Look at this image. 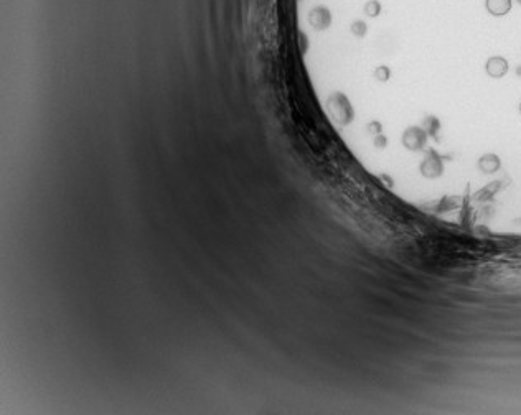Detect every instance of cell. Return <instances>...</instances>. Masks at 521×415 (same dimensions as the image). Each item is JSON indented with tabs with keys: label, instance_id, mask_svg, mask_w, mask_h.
I'll list each match as a JSON object with an SVG mask.
<instances>
[{
	"label": "cell",
	"instance_id": "6",
	"mask_svg": "<svg viewBox=\"0 0 521 415\" xmlns=\"http://www.w3.org/2000/svg\"><path fill=\"white\" fill-rule=\"evenodd\" d=\"M381 12H383V5L380 0H368V2H365L363 5V14L365 17H368V19H376V17L381 15Z\"/></svg>",
	"mask_w": 521,
	"mask_h": 415
},
{
	"label": "cell",
	"instance_id": "2",
	"mask_svg": "<svg viewBox=\"0 0 521 415\" xmlns=\"http://www.w3.org/2000/svg\"><path fill=\"white\" fill-rule=\"evenodd\" d=\"M485 69H487L488 76H491V78H495V79H498V78H503V76L506 74L508 63H506L505 58L493 56V58H490L488 61H487V66H485Z\"/></svg>",
	"mask_w": 521,
	"mask_h": 415
},
{
	"label": "cell",
	"instance_id": "4",
	"mask_svg": "<svg viewBox=\"0 0 521 415\" xmlns=\"http://www.w3.org/2000/svg\"><path fill=\"white\" fill-rule=\"evenodd\" d=\"M485 7L493 17H503L511 10V0H485Z\"/></svg>",
	"mask_w": 521,
	"mask_h": 415
},
{
	"label": "cell",
	"instance_id": "5",
	"mask_svg": "<svg viewBox=\"0 0 521 415\" xmlns=\"http://www.w3.org/2000/svg\"><path fill=\"white\" fill-rule=\"evenodd\" d=\"M500 158L495 155V153H487L483 155L480 160H478V168H480L483 173H495L496 170L500 168Z\"/></svg>",
	"mask_w": 521,
	"mask_h": 415
},
{
	"label": "cell",
	"instance_id": "9",
	"mask_svg": "<svg viewBox=\"0 0 521 415\" xmlns=\"http://www.w3.org/2000/svg\"><path fill=\"white\" fill-rule=\"evenodd\" d=\"M436 127H439V124H437L434 119H427V122H425V126H424V130L425 132H430V134H434L432 130H434Z\"/></svg>",
	"mask_w": 521,
	"mask_h": 415
},
{
	"label": "cell",
	"instance_id": "7",
	"mask_svg": "<svg viewBox=\"0 0 521 415\" xmlns=\"http://www.w3.org/2000/svg\"><path fill=\"white\" fill-rule=\"evenodd\" d=\"M389 76H391V71L388 66H378L375 69V79H378V81H381V82L388 81Z\"/></svg>",
	"mask_w": 521,
	"mask_h": 415
},
{
	"label": "cell",
	"instance_id": "8",
	"mask_svg": "<svg viewBox=\"0 0 521 415\" xmlns=\"http://www.w3.org/2000/svg\"><path fill=\"white\" fill-rule=\"evenodd\" d=\"M373 144H375L378 148H381V147H386L388 140H386V137H384L383 134H380V135H375V140H373Z\"/></svg>",
	"mask_w": 521,
	"mask_h": 415
},
{
	"label": "cell",
	"instance_id": "10",
	"mask_svg": "<svg viewBox=\"0 0 521 415\" xmlns=\"http://www.w3.org/2000/svg\"><path fill=\"white\" fill-rule=\"evenodd\" d=\"M516 2H518V4H519V5H521V0H516Z\"/></svg>",
	"mask_w": 521,
	"mask_h": 415
},
{
	"label": "cell",
	"instance_id": "1",
	"mask_svg": "<svg viewBox=\"0 0 521 415\" xmlns=\"http://www.w3.org/2000/svg\"><path fill=\"white\" fill-rule=\"evenodd\" d=\"M425 140H427V135H425V130L421 127H409L406 129L404 135H402V145H404L407 150L417 152L425 145Z\"/></svg>",
	"mask_w": 521,
	"mask_h": 415
},
{
	"label": "cell",
	"instance_id": "11",
	"mask_svg": "<svg viewBox=\"0 0 521 415\" xmlns=\"http://www.w3.org/2000/svg\"><path fill=\"white\" fill-rule=\"evenodd\" d=\"M519 112H521V104H519Z\"/></svg>",
	"mask_w": 521,
	"mask_h": 415
},
{
	"label": "cell",
	"instance_id": "3",
	"mask_svg": "<svg viewBox=\"0 0 521 415\" xmlns=\"http://www.w3.org/2000/svg\"><path fill=\"white\" fill-rule=\"evenodd\" d=\"M442 162H441V158H437L434 155H430L424 160V162L421 163V171H422V175L424 176H427V178H437V176H441L442 175Z\"/></svg>",
	"mask_w": 521,
	"mask_h": 415
}]
</instances>
